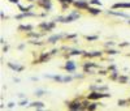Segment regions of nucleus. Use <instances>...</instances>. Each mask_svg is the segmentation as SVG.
Segmentation results:
<instances>
[{"instance_id":"f257e3e1","label":"nucleus","mask_w":130,"mask_h":111,"mask_svg":"<svg viewBox=\"0 0 130 111\" xmlns=\"http://www.w3.org/2000/svg\"><path fill=\"white\" fill-rule=\"evenodd\" d=\"M86 98H89L90 101H100V99H103V98H111V94H108L107 91L94 90V91H91L90 94H87Z\"/></svg>"},{"instance_id":"f03ea898","label":"nucleus","mask_w":130,"mask_h":111,"mask_svg":"<svg viewBox=\"0 0 130 111\" xmlns=\"http://www.w3.org/2000/svg\"><path fill=\"white\" fill-rule=\"evenodd\" d=\"M57 25V22L56 21H43V22H40V24L38 25L39 29H42V31H44V33H47V31H52L55 27H56Z\"/></svg>"},{"instance_id":"7ed1b4c3","label":"nucleus","mask_w":130,"mask_h":111,"mask_svg":"<svg viewBox=\"0 0 130 111\" xmlns=\"http://www.w3.org/2000/svg\"><path fill=\"white\" fill-rule=\"evenodd\" d=\"M78 18H81V13L78 12V9H77V11H72L70 13H69V15L65 16V18H64V24H70V22L78 20Z\"/></svg>"},{"instance_id":"20e7f679","label":"nucleus","mask_w":130,"mask_h":111,"mask_svg":"<svg viewBox=\"0 0 130 111\" xmlns=\"http://www.w3.org/2000/svg\"><path fill=\"white\" fill-rule=\"evenodd\" d=\"M66 107L72 111H78V110H83L82 109V101L80 99H74V101H70V102L66 103Z\"/></svg>"},{"instance_id":"39448f33","label":"nucleus","mask_w":130,"mask_h":111,"mask_svg":"<svg viewBox=\"0 0 130 111\" xmlns=\"http://www.w3.org/2000/svg\"><path fill=\"white\" fill-rule=\"evenodd\" d=\"M36 5L46 12H49L52 9V1L51 0H36Z\"/></svg>"},{"instance_id":"423d86ee","label":"nucleus","mask_w":130,"mask_h":111,"mask_svg":"<svg viewBox=\"0 0 130 111\" xmlns=\"http://www.w3.org/2000/svg\"><path fill=\"white\" fill-rule=\"evenodd\" d=\"M73 5L76 7L78 11H86L90 5V1L89 0H76V1L73 3Z\"/></svg>"},{"instance_id":"0eeeda50","label":"nucleus","mask_w":130,"mask_h":111,"mask_svg":"<svg viewBox=\"0 0 130 111\" xmlns=\"http://www.w3.org/2000/svg\"><path fill=\"white\" fill-rule=\"evenodd\" d=\"M64 69H65V71H66L68 73L76 72V69H77L76 62H73V60H66V63H65V66H64Z\"/></svg>"},{"instance_id":"6e6552de","label":"nucleus","mask_w":130,"mask_h":111,"mask_svg":"<svg viewBox=\"0 0 130 111\" xmlns=\"http://www.w3.org/2000/svg\"><path fill=\"white\" fill-rule=\"evenodd\" d=\"M49 58H51V52H42V54L39 55V58L36 59V60H34V63H32V64L46 63V62H48V60H49Z\"/></svg>"},{"instance_id":"1a4fd4ad","label":"nucleus","mask_w":130,"mask_h":111,"mask_svg":"<svg viewBox=\"0 0 130 111\" xmlns=\"http://www.w3.org/2000/svg\"><path fill=\"white\" fill-rule=\"evenodd\" d=\"M107 15L109 16H116V17H122V18H130V15L125 12H121V11H113V9H111V11H107Z\"/></svg>"},{"instance_id":"9d476101","label":"nucleus","mask_w":130,"mask_h":111,"mask_svg":"<svg viewBox=\"0 0 130 111\" xmlns=\"http://www.w3.org/2000/svg\"><path fill=\"white\" fill-rule=\"evenodd\" d=\"M63 38H65V34H53L47 38V43H51V44H55L57 43L59 41H61Z\"/></svg>"},{"instance_id":"9b49d317","label":"nucleus","mask_w":130,"mask_h":111,"mask_svg":"<svg viewBox=\"0 0 130 111\" xmlns=\"http://www.w3.org/2000/svg\"><path fill=\"white\" fill-rule=\"evenodd\" d=\"M39 15H36V13H34V12H21L20 15H16L15 16V20H22V18H26V17H38Z\"/></svg>"},{"instance_id":"f8f14e48","label":"nucleus","mask_w":130,"mask_h":111,"mask_svg":"<svg viewBox=\"0 0 130 111\" xmlns=\"http://www.w3.org/2000/svg\"><path fill=\"white\" fill-rule=\"evenodd\" d=\"M103 54L104 52H101V51H91V52H83L82 56L83 58H87V59H92V58H100V56H103Z\"/></svg>"},{"instance_id":"ddd939ff","label":"nucleus","mask_w":130,"mask_h":111,"mask_svg":"<svg viewBox=\"0 0 130 111\" xmlns=\"http://www.w3.org/2000/svg\"><path fill=\"white\" fill-rule=\"evenodd\" d=\"M86 12L87 13H90V15H92V16H99L101 12V9L99 8V7H92V5H89V8L86 9Z\"/></svg>"},{"instance_id":"4468645a","label":"nucleus","mask_w":130,"mask_h":111,"mask_svg":"<svg viewBox=\"0 0 130 111\" xmlns=\"http://www.w3.org/2000/svg\"><path fill=\"white\" fill-rule=\"evenodd\" d=\"M8 67L12 69V71H15V72H22L25 69L24 66H20V64H15V63H8Z\"/></svg>"},{"instance_id":"2eb2a0df","label":"nucleus","mask_w":130,"mask_h":111,"mask_svg":"<svg viewBox=\"0 0 130 111\" xmlns=\"http://www.w3.org/2000/svg\"><path fill=\"white\" fill-rule=\"evenodd\" d=\"M83 50H78V48H73L68 55H65V58H70V56H82L83 55Z\"/></svg>"},{"instance_id":"dca6fc26","label":"nucleus","mask_w":130,"mask_h":111,"mask_svg":"<svg viewBox=\"0 0 130 111\" xmlns=\"http://www.w3.org/2000/svg\"><path fill=\"white\" fill-rule=\"evenodd\" d=\"M29 107H31V109H36V110H43L46 106H44L43 102H40V101H35V102H31V103L29 105Z\"/></svg>"},{"instance_id":"f3484780","label":"nucleus","mask_w":130,"mask_h":111,"mask_svg":"<svg viewBox=\"0 0 130 111\" xmlns=\"http://www.w3.org/2000/svg\"><path fill=\"white\" fill-rule=\"evenodd\" d=\"M126 8H130V3H116L111 9H126Z\"/></svg>"},{"instance_id":"a211bd4d","label":"nucleus","mask_w":130,"mask_h":111,"mask_svg":"<svg viewBox=\"0 0 130 111\" xmlns=\"http://www.w3.org/2000/svg\"><path fill=\"white\" fill-rule=\"evenodd\" d=\"M101 105H103V103L99 102V101H91L90 105H89V109H87V110H89V111H94V110H96V109L99 107V106H101Z\"/></svg>"},{"instance_id":"6ab92c4d","label":"nucleus","mask_w":130,"mask_h":111,"mask_svg":"<svg viewBox=\"0 0 130 111\" xmlns=\"http://www.w3.org/2000/svg\"><path fill=\"white\" fill-rule=\"evenodd\" d=\"M82 68H92V69H99L100 67L98 66V64H95L94 62H85L83 63V66H82Z\"/></svg>"},{"instance_id":"aec40b11","label":"nucleus","mask_w":130,"mask_h":111,"mask_svg":"<svg viewBox=\"0 0 130 111\" xmlns=\"http://www.w3.org/2000/svg\"><path fill=\"white\" fill-rule=\"evenodd\" d=\"M26 35H27V38H32V39H39L40 38V37L42 35H43V34H42V33H35V31H27V33H26Z\"/></svg>"},{"instance_id":"412c9836","label":"nucleus","mask_w":130,"mask_h":111,"mask_svg":"<svg viewBox=\"0 0 130 111\" xmlns=\"http://www.w3.org/2000/svg\"><path fill=\"white\" fill-rule=\"evenodd\" d=\"M120 75L121 73H118V71L116 69V71H112L109 73V80H112V81H117L118 80V77H120Z\"/></svg>"},{"instance_id":"4be33fe9","label":"nucleus","mask_w":130,"mask_h":111,"mask_svg":"<svg viewBox=\"0 0 130 111\" xmlns=\"http://www.w3.org/2000/svg\"><path fill=\"white\" fill-rule=\"evenodd\" d=\"M32 29H34V26H32V25H20V26H18V30H20V31H26V33H27V31H31Z\"/></svg>"},{"instance_id":"5701e85b","label":"nucleus","mask_w":130,"mask_h":111,"mask_svg":"<svg viewBox=\"0 0 130 111\" xmlns=\"http://www.w3.org/2000/svg\"><path fill=\"white\" fill-rule=\"evenodd\" d=\"M117 81L120 82V84H128V82H129V76L128 75H120Z\"/></svg>"},{"instance_id":"b1692460","label":"nucleus","mask_w":130,"mask_h":111,"mask_svg":"<svg viewBox=\"0 0 130 111\" xmlns=\"http://www.w3.org/2000/svg\"><path fill=\"white\" fill-rule=\"evenodd\" d=\"M120 51H117V50H114V48H107L105 51H104V54H107V55H109V56H113V55H117Z\"/></svg>"},{"instance_id":"393cba45","label":"nucleus","mask_w":130,"mask_h":111,"mask_svg":"<svg viewBox=\"0 0 130 111\" xmlns=\"http://www.w3.org/2000/svg\"><path fill=\"white\" fill-rule=\"evenodd\" d=\"M73 80H74V76H70V75L63 76V84H68V82H72Z\"/></svg>"},{"instance_id":"a878e982","label":"nucleus","mask_w":130,"mask_h":111,"mask_svg":"<svg viewBox=\"0 0 130 111\" xmlns=\"http://www.w3.org/2000/svg\"><path fill=\"white\" fill-rule=\"evenodd\" d=\"M85 39L89 41V42H94V41H98V39H99V37H98V35H86Z\"/></svg>"},{"instance_id":"bb28decb","label":"nucleus","mask_w":130,"mask_h":111,"mask_svg":"<svg viewBox=\"0 0 130 111\" xmlns=\"http://www.w3.org/2000/svg\"><path fill=\"white\" fill-rule=\"evenodd\" d=\"M128 103H130L129 99H118L117 101V105L120 106V107H124V106H126Z\"/></svg>"},{"instance_id":"cd10ccee","label":"nucleus","mask_w":130,"mask_h":111,"mask_svg":"<svg viewBox=\"0 0 130 111\" xmlns=\"http://www.w3.org/2000/svg\"><path fill=\"white\" fill-rule=\"evenodd\" d=\"M44 94H46V90H43V89H36L34 91V95H36V97H42Z\"/></svg>"},{"instance_id":"c85d7f7f","label":"nucleus","mask_w":130,"mask_h":111,"mask_svg":"<svg viewBox=\"0 0 130 111\" xmlns=\"http://www.w3.org/2000/svg\"><path fill=\"white\" fill-rule=\"evenodd\" d=\"M90 5H95V7H101V1L100 0H89Z\"/></svg>"},{"instance_id":"c756f323","label":"nucleus","mask_w":130,"mask_h":111,"mask_svg":"<svg viewBox=\"0 0 130 111\" xmlns=\"http://www.w3.org/2000/svg\"><path fill=\"white\" fill-rule=\"evenodd\" d=\"M83 73H85V75H95V72L92 71V68H83Z\"/></svg>"},{"instance_id":"7c9ffc66","label":"nucleus","mask_w":130,"mask_h":111,"mask_svg":"<svg viewBox=\"0 0 130 111\" xmlns=\"http://www.w3.org/2000/svg\"><path fill=\"white\" fill-rule=\"evenodd\" d=\"M53 81L59 82V84H63V76H61V75H55V77H53Z\"/></svg>"},{"instance_id":"2f4dec72","label":"nucleus","mask_w":130,"mask_h":111,"mask_svg":"<svg viewBox=\"0 0 130 111\" xmlns=\"http://www.w3.org/2000/svg\"><path fill=\"white\" fill-rule=\"evenodd\" d=\"M18 106H21V107H25V106H29V102H27V99L22 98L20 102H18Z\"/></svg>"},{"instance_id":"473e14b6","label":"nucleus","mask_w":130,"mask_h":111,"mask_svg":"<svg viewBox=\"0 0 130 111\" xmlns=\"http://www.w3.org/2000/svg\"><path fill=\"white\" fill-rule=\"evenodd\" d=\"M77 37H78V34H65V39H68V41L72 39L73 41V39H76Z\"/></svg>"},{"instance_id":"72a5a7b5","label":"nucleus","mask_w":130,"mask_h":111,"mask_svg":"<svg viewBox=\"0 0 130 111\" xmlns=\"http://www.w3.org/2000/svg\"><path fill=\"white\" fill-rule=\"evenodd\" d=\"M74 78H76V80H82L83 77H85V75H83V73H74Z\"/></svg>"},{"instance_id":"f704fd0d","label":"nucleus","mask_w":130,"mask_h":111,"mask_svg":"<svg viewBox=\"0 0 130 111\" xmlns=\"http://www.w3.org/2000/svg\"><path fill=\"white\" fill-rule=\"evenodd\" d=\"M64 18H65V16H57V17H55L53 20L56 22H61V24H64Z\"/></svg>"},{"instance_id":"c9c22d12","label":"nucleus","mask_w":130,"mask_h":111,"mask_svg":"<svg viewBox=\"0 0 130 111\" xmlns=\"http://www.w3.org/2000/svg\"><path fill=\"white\" fill-rule=\"evenodd\" d=\"M57 1H59L60 4H63V3H68V4H72V5H73V3L76 1V0H57Z\"/></svg>"},{"instance_id":"e433bc0d","label":"nucleus","mask_w":130,"mask_h":111,"mask_svg":"<svg viewBox=\"0 0 130 111\" xmlns=\"http://www.w3.org/2000/svg\"><path fill=\"white\" fill-rule=\"evenodd\" d=\"M105 47L107 48H109V47H113V46H114V42H112V41H108V42H105Z\"/></svg>"},{"instance_id":"4c0bfd02","label":"nucleus","mask_w":130,"mask_h":111,"mask_svg":"<svg viewBox=\"0 0 130 111\" xmlns=\"http://www.w3.org/2000/svg\"><path fill=\"white\" fill-rule=\"evenodd\" d=\"M108 72H109L108 69H107V71H103V69H99V71H98V75H100V76H105Z\"/></svg>"},{"instance_id":"58836bf2","label":"nucleus","mask_w":130,"mask_h":111,"mask_svg":"<svg viewBox=\"0 0 130 111\" xmlns=\"http://www.w3.org/2000/svg\"><path fill=\"white\" fill-rule=\"evenodd\" d=\"M107 69H108L109 72H112V71H116V69H117V67H116L114 64H111V66H108V68H107Z\"/></svg>"},{"instance_id":"ea45409f","label":"nucleus","mask_w":130,"mask_h":111,"mask_svg":"<svg viewBox=\"0 0 130 111\" xmlns=\"http://www.w3.org/2000/svg\"><path fill=\"white\" fill-rule=\"evenodd\" d=\"M72 4H68V3H63L61 4V9H68L69 7H70Z\"/></svg>"},{"instance_id":"a19ab883","label":"nucleus","mask_w":130,"mask_h":111,"mask_svg":"<svg viewBox=\"0 0 130 111\" xmlns=\"http://www.w3.org/2000/svg\"><path fill=\"white\" fill-rule=\"evenodd\" d=\"M118 46H120L121 48H122V47H128V46H130V42H122V43H120Z\"/></svg>"},{"instance_id":"79ce46f5","label":"nucleus","mask_w":130,"mask_h":111,"mask_svg":"<svg viewBox=\"0 0 130 111\" xmlns=\"http://www.w3.org/2000/svg\"><path fill=\"white\" fill-rule=\"evenodd\" d=\"M15 106H16V103H15V102H9V103H8V109H13Z\"/></svg>"},{"instance_id":"37998d69","label":"nucleus","mask_w":130,"mask_h":111,"mask_svg":"<svg viewBox=\"0 0 130 111\" xmlns=\"http://www.w3.org/2000/svg\"><path fill=\"white\" fill-rule=\"evenodd\" d=\"M44 77H46V78H49V80H53L55 75H44Z\"/></svg>"},{"instance_id":"c03bdc74","label":"nucleus","mask_w":130,"mask_h":111,"mask_svg":"<svg viewBox=\"0 0 130 111\" xmlns=\"http://www.w3.org/2000/svg\"><path fill=\"white\" fill-rule=\"evenodd\" d=\"M0 17H1V20H3V21H4V20H7V16L4 15V12H1V13H0Z\"/></svg>"},{"instance_id":"a18cd8bd","label":"nucleus","mask_w":130,"mask_h":111,"mask_svg":"<svg viewBox=\"0 0 130 111\" xmlns=\"http://www.w3.org/2000/svg\"><path fill=\"white\" fill-rule=\"evenodd\" d=\"M8 50H9V47L5 44V46H3V52H8Z\"/></svg>"},{"instance_id":"49530a36","label":"nucleus","mask_w":130,"mask_h":111,"mask_svg":"<svg viewBox=\"0 0 130 111\" xmlns=\"http://www.w3.org/2000/svg\"><path fill=\"white\" fill-rule=\"evenodd\" d=\"M59 52V48H53L52 51H51V55H55V54H57Z\"/></svg>"},{"instance_id":"de8ad7c7","label":"nucleus","mask_w":130,"mask_h":111,"mask_svg":"<svg viewBox=\"0 0 130 111\" xmlns=\"http://www.w3.org/2000/svg\"><path fill=\"white\" fill-rule=\"evenodd\" d=\"M0 43H1L3 46H4V44H5V39H4V38H3V37H1V38H0Z\"/></svg>"},{"instance_id":"09e8293b","label":"nucleus","mask_w":130,"mask_h":111,"mask_svg":"<svg viewBox=\"0 0 130 111\" xmlns=\"http://www.w3.org/2000/svg\"><path fill=\"white\" fill-rule=\"evenodd\" d=\"M9 1H11L12 4H20V1H18V0H9Z\"/></svg>"},{"instance_id":"8fccbe9b","label":"nucleus","mask_w":130,"mask_h":111,"mask_svg":"<svg viewBox=\"0 0 130 111\" xmlns=\"http://www.w3.org/2000/svg\"><path fill=\"white\" fill-rule=\"evenodd\" d=\"M25 48V44L24 43H22V44H20V46H18V50H24Z\"/></svg>"},{"instance_id":"3c124183","label":"nucleus","mask_w":130,"mask_h":111,"mask_svg":"<svg viewBox=\"0 0 130 111\" xmlns=\"http://www.w3.org/2000/svg\"><path fill=\"white\" fill-rule=\"evenodd\" d=\"M31 81H38V77H35V76L31 77Z\"/></svg>"},{"instance_id":"603ef678","label":"nucleus","mask_w":130,"mask_h":111,"mask_svg":"<svg viewBox=\"0 0 130 111\" xmlns=\"http://www.w3.org/2000/svg\"><path fill=\"white\" fill-rule=\"evenodd\" d=\"M18 97H20V98L22 99V98H25V95L24 94H22V93H20V94H18Z\"/></svg>"},{"instance_id":"864d4df0","label":"nucleus","mask_w":130,"mask_h":111,"mask_svg":"<svg viewBox=\"0 0 130 111\" xmlns=\"http://www.w3.org/2000/svg\"><path fill=\"white\" fill-rule=\"evenodd\" d=\"M27 1H29V3H34L35 0H27Z\"/></svg>"},{"instance_id":"5fc2aeb1","label":"nucleus","mask_w":130,"mask_h":111,"mask_svg":"<svg viewBox=\"0 0 130 111\" xmlns=\"http://www.w3.org/2000/svg\"><path fill=\"white\" fill-rule=\"evenodd\" d=\"M128 22H129V25H130V18H129V21H128Z\"/></svg>"},{"instance_id":"6e6d98bb","label":"nucleus","mask_w":130,"mask_h":111,"mask_svg":"<svg viewBox=\"0 0 130 111\" xmlns=\"http://www.w3.org/2000/svg\"><path fill=\"white\" fill-rule=\"evenodd\" d=\"M129 102H130V98H129Z\"/></svg>"}]
</instances>
